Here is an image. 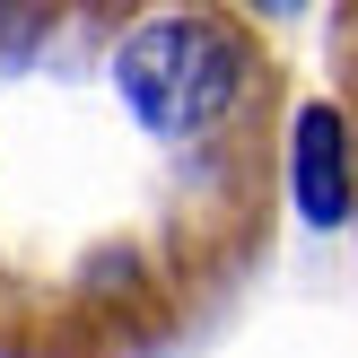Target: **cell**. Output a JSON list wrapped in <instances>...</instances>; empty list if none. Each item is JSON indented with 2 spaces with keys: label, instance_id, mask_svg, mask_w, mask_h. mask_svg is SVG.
Here are the masks:
<instances>
[{
  "label": "cell",
  "instance_id": "cell-2",
  "mask_svg": "<svg viewBox=\"0 0 358 358\" xmlns=\"http://www.w3.org/2000/svg\"><path fill=\"white\" fill-rule=\"evenodd\" d=\"M306 201H315V219H341V201H350V149L332 114L306 122Z\"/></svg>",
  "mask_w": 358,
  "mask_h": 358
},
{
  "label": "cell",
  "instance_id": "cell-1",
  "mask_svg": "<svg viewBox=\"0 0 358 358\" xmlns=\"http://www.w3.org/2000/svg\"><path fill=\"white\" fill-rule=\"evenodd\" d=\"M289 62L227 0H0V358H166L280 227Z\"/></svg>",
  "mask_w": 358,
  "mask_h": 358
},
{
  "label": "cell",
  "instance_id": "cell-3",
  "mask_svg": "<svg viewBox=\"0 0 358 358\" xmlns=\"http://www.w3.org/2000/svg\"><path fill=\"white\" fill-rule=\"evenodd\" d=\"M332 70H341V149H350V192H358V0L332 9Z\"/></svg>",
  "mask_w": 358,
  "mask_h": 358
}]
</instances>
